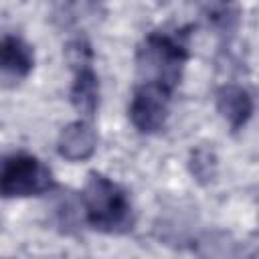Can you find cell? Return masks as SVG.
<instances>
[{
  "label": "cell",
  "mask_w": 259,
  "mask_h": 259,
  "mask_svg": "<svg viewBox=\"0 0 259 259\" xmlns=\"http://www.w3.org/2000/svg\"><path fill=\"white\" fill-rule=\"evenodd\" d=\"M214 103H217L219 115L223 117V121L229 125L233 134L245 130L255 111L251 91L237 83L221 85L214 93Z\"/></svg>",
  "instance_id": "5"
},
{
  "label": "cell",
  "mask_w": 259,
  "mask_h": 259,
  "mask_svg": "<svg viewBox=\"0 0 259 259\" xmlns=\"http://www.w3.org/2000/svg\"><path fill=\"white\" fill-rule=\"evenodd\" d=\"M34 69V49L18 34L0 38V77L10 81L26 79Z\"/></svg>",
  "instance_id": "7"
},
{
  "label": "cell",
  "mask_w": 259,
  "mask_h": 259,
  "mask_svg": "<svg viewBox=\"0 0 259 259\" xmlns=\"http://www.w3.org/2000/svg\"><path fill=\"white\" fill-rule=\"evenodd\" d=\"M81 206L85 221L93 231L123 235L136 225V210L127 190L101 172L87 174L81 192Z\"/></svg>",
  "instance_id": "1"
},
{
  "label": "cell",
  "mask_w": 259,
  "mask_h": 259,
  "mask_svg": "<svg viewBox=\"0 0 259 259\" xmlns=\"http://www.w3.org/2000/svg\"><path fill=\"white\" fill-rule=\"evenodd\" d=\"M241 20L239 0H217L208 10V24L221 34H233Z\"/></svg>",
  "instance_id": "10"
},
{
  "label": "cell",
  "mask_w": 259,
  "mask_h": 259,
  "mask_svg": "<svg viewBox=\"0 0 259 259\" xmlns=\"http://www.w3.org/2000/svg\"><path fill=\"white\" fill-rule=\"evenodd\" d=\"M97 150V132L89 119L67 123L57 138V154L67 162H85Z\"/></svg>",
  "instance_id": "6"
},
{
  "label": "cell",
  "mask_w": 259,
  "mask_h": 259,
  "mask_svg": "<svg viewBox=\"0 0 259 259\" xmlns=\"http://www.w3.org/2000/svg\"><path fill=\"white\" fill-rule=\"evenodd\" d=\"M188 57V36L184 32L154 30L144 36L136 53L140 81L158 83L174 91L180 85Z\"/></svg>",
  "instance_id": "2"
},
{
  "label": "cell",
  "mask_w": 259,
  "mask_h": 259,
  "mask_svg": "<svg viewBox=\"0 0 259 259\" xmlns=\"http://www.w3.org/2000/svg\"><path fill=\"white\" fill-rule=\"evenodd\" d=\"M57 180L51 168L36 156L18 152L0 160V196L2 198H28L53 192Z\"/></svg>",
  "instance_id": "3"
},
{
  "label": "cell",
  "mask_w": 259,
  "mask_h": 259,
  "mask_svg": "<svg viewBox=\"0 0 259 259\" xmlns=\"http://www.w3.org/2000/svg\"><path fill=\"white\" fill-rule=\"evenodd\" d=\"M172 93L174 91L158 83L140 81L132 93L130 107H127L132 125L140 134H146V136L158 134L160 130H164L168 115H170Z\"/></svg>",
  "instance_id": "4"
},
{
  "label": "cell",
  "mask_w": 259,
  "mask_h": 259,
  "mask_svg": "<svg viewBox=\"0 0 259 259\" xmlns=\"http://www.w3.org/2000/svg\"><path fill=\"white\" fill-rule=\"evenodd\" d=\"M99 97H101V85H99V77L93 65H83V67L73 69V83H71L69 99L83 119L95 117L99 109Z\"/></svg>",
  "instance_id": "8"
},
{
  "label": "cell",
  "mask_w": 259,
  "mask_h": 259,
  "mask_svg": "<svg viewBox=\"0 0 259 259\" xmlns=\"http://www.w3.org/2000/svg\"><path fill=\"white\" fill-rule=\"evenodd\" d=\"M188 172L200 186H208L219 176V154L208 144H198L188 154Z\"/></svg>",
  "instance_id": "9"
},
{
  "label": "cell",
  "mask_w": 259,
  "mask_h": 259,
  "mask_svg": "<svg viewBox=\"0 0 259 259\" xmlns=\"http://www.w3.org/2000/svg\"><path fill=\"white\" fill-rule=\"evenodd\" d=\"M65 59L71 69L83 67V65H93V51L91 45L85 38H73L65 47Z\"/></svg>",
  "instance_id": "11"
}]
</instances>
